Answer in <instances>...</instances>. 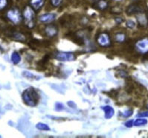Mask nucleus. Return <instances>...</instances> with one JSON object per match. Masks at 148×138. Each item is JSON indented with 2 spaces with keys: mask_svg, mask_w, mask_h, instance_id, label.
<instances>
[{
  "mask_svg": "<svg viewBox=\"0 0 148 138\" xmlns=\"http://www.w3.org/2000/svg\"><path fill=\"white\" fill-rule=\"evenodd\" d=\"M126 26H127V28L132 29V28H135V26H136V23H135V22L133 21V20L130 19V20H127V23H126Z\"/></svg>",
  "mask_w": 148,
  "mask_h": 138,
  "instance_id": "22",
  "label": "nucleus"
},
{
  "mask_svg": "<svg viewBox=\"0 0 148 138\" xmlns=\"http://www.w3.org/2000/svg\"><path fill=\"white\" fill-rule=\"evenodd\" d=\"M147 108H148V105H147Z\"/></svg>",
  "mask_w": 148,
  "mask_h": 138,
  "instance_id": "29",
  "label": "nucleus"
},
{
  "mask_svg": "<svg viewBox=\"0 0 148 138\" xmlns=\"http://www.w3.org/2000/svg\"><path fill=\"white\" fill-rule=\"evenodd\" d=\"M6 17L14 24L18 25L23 20V17L20 11L16 8H14L8 10L6 14Z\"/></svg>",
  "mask_w": 148,
  "mask_h": 138,
  "instance_id": "3",
  "label": "nucleus"
},
{
  "mask_svg": "<svg viewBox=\"0 0 148 138\" xmlns=\"http://www.w3.org/2000/svg\"><path fill=\"white\" fill-rule=\"evenodd\" d=\"M132 1H137V0H132Z\"/></svg>",
  "mask_w": 148,
  "mask_h": 138,
  "instance_id": "28",
  "label": "nucleus"
},
{
  "mask_svg": "<svg viewBox=\"0 0 148 138\" xmlns=\"http://www.w3.org/2000/svg\"><path fill=\"white\" fill-rule=\"evenodd\" d=\"M97 42L100 46L104 48L109 47L111 45V40H110V36H109L108 34L105 33V32L101 33L98 35Z\"/></svg>",
  "mask_w": 148,
  "mask_h": 138,
  "instance_id": "6",
  "label": "nucleus"
},
{
  "mask_svg": "<svg viewBox=\"0 0 148 138\" xmlns=\"http://www.w3.org/2000/svg\"><path fill=\"white\" fill-rule=\"evenodd\" d=\"M58 33V27L53 24H51L47 26L45 28V34L46 36L49 37H54Z\"/></svg>",
  "mask_w": 148,
  "mask_h": 138,
  "instance_id": "8",
  "label": "nucleus"
},
{
  "mask_svg": "<svg viewBox=\"0 0 148 138\" xmlns=\"http://www.w3.org/2000/svg\"><path fill=\"white\" fill-rule=\"evenodd\" d=\"M45 0H30V5L35 11H38L44 6Z\"/></svg>",
  "mask_w": 148,
  "mask_h": 138,
  "instance_id": "12",
  "label": "nucleus"
},
{
  "mask_svg": "<svg viewBox=\"0 0 148 138\" xmlns=\"http://www.w3.org/2000/svg\"><path fill=\"white\" fill-rule=\"evenodd\" d=\"M97 8L101 11L106 10L108 8V2H106V0H99L97 2Z\"/></svg>",
  "mask_w": 148,
  "mask_h": 138,
  "instance_id": "16",
  "label": "nucleus"
},
{
  "mask_svg": "<svg viewBox=\"0 0 148 138\" xmlns=\"http://www.w3.org/2000/svg\"><path fill=\"white\" fill-rule=\"evenodd\" d=\"M101 109L104 111V117L106 119H111L115 114V110H114L113 108L110 106V105L101 107Z\"/></svg>",
  "mask_w": 148,
  "mask_h": 138,
  "instance_id": "11",
  "label": "nucleus"
},
{
  "mask_svg": "<svg viewBox=\"0 0 148 138\" xmlns=\"http://www.w3.org/2000/svg\"><path fill=\"white\" fill-rule=\"evenodd\" d=\"M57 15L54 13H46L39 17V21L42 23H50L55 20Z\"/></svg>",
  "mask_w": 148,
  "mask_h": 138,
  "instance_id": "7",
  "label": "nucleus"
},
{
  "mask_svg": "<svg viewBox=\"0 0 148 138\" xmlns=\"http://www.w3.org/2000/svg\"><path fill=\"white\" fill-rule=\"evenodd\" d=\"M125 126L127 128H131L132 126H134V121L132 119H130V120H128L127 122H125Z\"/></svg>",
  "mask_w": 148,
  "mask_h": 138,
  "instance_id": "25",
  "label": "nucleus"
},
{
  "mask_svg": "<svg viewBox=\"0 0 148 138\" xmlns=\"http://www.w3.org/2000/svg\"><path fill=\"white\" fill-rule=\"evenodd\" d=\"M143 12V8L138 5H131L127 8V14L128 15L138 14Z\"/></svg>",
  "mask_w": 148,
  "mask_h": 138,
  "instance_id": "10",
  "label": "nucleus"
},
{
  "mask_svg": "<svg viewBox=\"0 0 148 138\" xmlns=\"http://www.w3.org/2000/svg\"><path fill=\"white\" fill-rule=\"evenodd\" d=\"M138 117H148V111L141 112L140 114H138Z\"/></svg>",
  "mask_w": 148,
  "mask_h": 138,
  "instance_id": "27",
  "label": "nucleus"
},
{
  "mask_svg": "<svg viewBox=\"0 0 148 138\" xmlns=\"http://www.w3.org/2000/svg\"><path fill=\"white\" fill-rule=\"evenodd\" d=\"M35 10L32 6H26L23 11V19L25 23L29 28H32L35 26Z\"/></svg>",
  "mask_w": 148,
  "mask_h": 138,
  "instance_id": "2",
  "label": "nucleus"
},
{
  "mask_svg": "<svg viewBox=\"0 0 148 138\" xmlns=\"http://www.w3.org/2000/svg\"><path fill=\"white\" fill-rule=\"evenodd\" d=\"M22 98L26 105L29 107H35L38 105L40 96L34 88H29L25 90L22 94Z\"/></svg>",
  "mask_w": 148,
  "mask_h": 138,
  "instance_id": "1",
  "label": "nucleus"
},
{
  "mask_svg": "<svg viewBox=\"0 0 148 138\" xmlns=\"http://www.w3.org/2000/svg\"><path fill=\"white\" fill-rule=\"evenodd\" d=\"M23 75L25 78L31 79V80H38V79H40V78L37 77V75H34L32 72H26V71H24V72H23Z\"/></svg>",
  "mask_w": 148,
  "mask_h": 138,
  "instance_id": "18",
  "label": "nucleus"
},
{
  "mask_svg": "<svg viewBox=\"0 0 148 138\" xmlns=\"http://www.w3.org/2000/svg\"><path fill=\"white\" fill-rule=\"evenodd\" d=\"M36 128H37L38 130H40V131H49L51 130L50 127H49L47 124L43 123V122H38V123L36 125Z\"/></svg>",
  "mask_w": 148,
  "mask_h": 138,
  "instance_id": "17",
  "label": "nucleus"
},
{
  "mask_svg": "<svg viewBox=\"0 0 148 138\" xmlns=\"http://www.w3.org/2000/svg\"><path fill=\"white\" fill-rule=\"evenodd\" d=\"M65 109L64 105L62 103H60V102H58L56 103L55 105V110H58V111H61V110H63Z\"/></svg>",
  "mask_w": 148,
  "mask_h": 138,
  "instance_id": "24",
  "label": "nucleus"
},
{
  "mask_svg": "<svg viewBox=\"0 0 148 138\" xmlns=\"http://www.w3.org/2000/svg\"><path fill=\"white\" fill-rule=\"evenodd\" d=\"M11 61H12V63L16 65L21 61V56H20V55L17 52H14L12 53V55H11Z\"/></svg>",
  "mask_w": 148,
  "mask_h": 138,
  "instance_id": "14",
  "label": "nucleus"
},
{
  "mask_svg": "<svg viewBox=\"0 0 148 138\" xmlns=\"http://www.w3.org/2000/svg\"><path fill=\"white\" fill-rule=\"evenodd\" d=\"M8 6V0H0V11H2Z\"/></svg>",
  "mask_w": 148,
  "mask_h": 138,
  "instance_id": "23",
  "label": "nucleus"
},
{
  "mask_svg": "<svg viewBox=\"0 0 148 138\" xmlns=\"http://www.w3.org/2000/svg\"><path fill=\"white\" fill-rule=\"evenodd\" d=\"M9 35L11 36L14 40H18V41H24V40H25V37L24 34H23L20 33V32H11V33H9Z\"/></svg>",
  "mask_w": 148,
  "mask_h": 138,
  "instance_id": "13",
  "label": "nucleus"
},
{
  "mask_svg": "<svg viewBox=\"0 0 148 138\" xmlns=\"http://www.w3.org/2000/svg\"><path fill=\"white\" fill-rule=\"evenodd\" d=\"M126 38H127L126 34L123 32H119L115 35V40L117 43H124L126 40Z\"/></svg>",
  "mask_w": 148,
  "mask_h": 138,
  "instance_id": "15",
  "label": "nucleus"
},
{
  "mask_svg": "<svg viewBox=\"0 0 148 138\" xmlns=\"http://www.w3.org/2000/svg\"><path fill=\"white\" fill-rule=\"evenodd\" d=\"M147 123V120L146 119H143V118H140V119H137L136 121H134V126H144Z\"/></svg>",
  "mask_w": 148,
  "mask_h": 138,
  "instance_id": "19",
  "label": "nucleus"
},
{
  "mask_svg": "<svg viewBox=\"0 0 148 138\" xmlns=\"http://www.w3.org/2000/svg\"><path fill=\"white\" fill-rule=\"evenodd\" d=\"M136 50L141 54H147L148 53V37L143 38L138 40L135 45Z\"/></svg>",
  "mask_w": 148,
  "mask_h": 138,
  "instance_id": "5",
  "label": "nucleus"
},
{
  "mask_svg": "<svg viewBox=\"0 0 148 138\" xmlns=\"http://www.w3.org/2000/svg\"><path fill=\"white\" fill-rule=\"evenodd\" d=\"M55 58L58 61H65V62H70L74 61L76 59V56L72 52H57L55 54Z\"/></svg>",
  "mask_w": 148,
  "mask_h": 138,
  "instance_id": "4",
  "label": "nucleus"
},
{
  "mask_svg": "<svg viewBox=\"0 0 148 138\" xmlns=\"http://www.w3.org/2000/svg\"><path fill=\"white\" fill-rule=\"evenodd\" d=\"M115 21L117 24H121V23H122L124 22V18L120 17H115Z\"/></svg>",
  "mask_w": 148,
  "mask_h": 138,
  "instance_id": "26",
  "label": "nucleus"
},
{
  "mask_svg": "<svg viewBox=\"0 0 148 138\" xmlns=\"http://www.w3.org/2000/svg\"><path fill=\"white\" fill-rule=\"evenodd\" d=\"M137 15L138 23V24L142 27H147L148 26V17L144 12L139 13V14H136Z\"/></svg>",
  "mask_w": 148,
  "mask_h": 138,
  "instance_id": "9",
  "label": "nucleus"
},
{
  "mask_svg": "<svg viewBox=\"0 0 148 138\" xmlns=\"http://www.w3.org/2000/svg\"><path fill=\"white\" fill-rule=\"evenodd\" d=\"M51 5L53 6V7H59L60 6L62 2H63V0H50Z\"/></svg>",
  "mask_w": 148,
  "mask_h": 138,
  "instance_id": "21",
  "label": "nucleus"
},
{
  "mask_svg": "<svg viewBox=\"0 0 148 138\" xmlns=\"http://www.w3.org/2000/svg\"><path fill=\"white\" fill-rule=\"evenodd\" d=\"M132 114H133V110L132 109H127V110H124V112H122L121 115L125 118H128V117H131Z\"/></svg>",
  "mask_w": 148,
  "mask_h": 138,
  "instance_id": "20",
  "label": "nucleus"
}]
</instances>
